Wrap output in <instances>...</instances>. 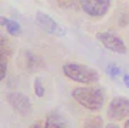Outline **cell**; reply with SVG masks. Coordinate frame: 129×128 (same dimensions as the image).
I'll list each match as a JSON object with an SVG mask.
<instances>
[{
	"mask_svg": "<svg viewBox=\"0 0 129 128\" xmlns=\"http://www.w3.org/2000/svg\"><path fill=\"white\" fill-rule=\"evenodd\" d=\"M71 97L80 105L89 111H99L105 104V93L95 87H77L71 91Z\"/></svg>",
	"mask_w": 129,
	"mask_h": 128,
	"instance_id": "obj_1",
	"label": "cell"
},
{
	"mask_svg": "<svg viewBox=\"0 0 129 128\" xmlns=\"http://www.w3.org/2000/svg\"><path fill=\"white\" fill-rule=\"evenodd\" d=\"M62 73L67 78L80 84H94L99 80L96 70L80 63H65L62 66Z\"/></svg>",
	"mask_w": 129,
	"mask_h": 128,
	"instance_id": "obj_2",
	"label": "cell"
},
{
	"mask_svg": "<svg viewBox=\"0 0 129 128\" xmlns=\"http://www.w3.org/2000/svg\"><path fill=\"white\" fill-rule=\"evenodd\" d=\"M96 38H98V41H101V44L104 47H106L108 50L114 51V53H118V54L128 53V47L123 43V40L119 36L111 33V31H101V33L96 34Z\"/></svg>",
	"mask_w": 129,
	"mask_h": 128,
	"instance_id": "obj_3",
	"label": "cell"
},
{
	"mask_svg": "<svg viewBox=\"0 0 129 128\" xmlns=\"http://www.w3.org/2000/svg\"><path fill=\"white\" fill-rule=\"evenodd\" d=\"M6 100L7 102L12 105V108L14 110L17 114H20L21 117H27L31 114V110H33V105H31L30 98L27 95L21 94V93H7L6 94Z\"/></svg>",
	"mask_w": 129,
	"mask_h": 128,
	"instance_id": "obj_4",
	"label": "cell"
},
{
	"mask_svg": "<svg viewBox=\"0 0 129 128\" xmlns=\"http://www.w3.org/2000/svg\"><path fill=\"white\" fill-rule=\"evenodd\" d=\"M108 117L114 121H121L129 117V100L126 97H115L108 105Z\"/></svg>",
	"mask_w": 129,
	"mask_h": 128,
	"instance_id": "obj_5",
	"label": "cell"
},
{
	"mask_svg": "<svg viewBox=\"0 0 129 128\" xmlns=\"http://www.w3.org/2000/svg\"><path fill=\"white\" fill-rule=\"evenodd\" d=\"M80 6L88 16L102 17L111 7V0H80Z\"/></svg>",
	"mask_w": 129,
	"mask_h": 128,
	"instance_id": "obj_6",
	"label": "cell"
},
{
	"mask_svg": "<svg viewBox=\"0 0 129 128\" xmlns=\"http://www.w3.org/2000/svg\"><path fill=\"white\" fill-rule=\"evenodd\" d=\"M36 22H37L38 26L41 27V30H44L47 34H51V36H55V37L64 36V29L53 17H50L48 14L43 13V11L36 13Z\"/></svg>",
	"mask_w": 129,
	"mask_h": 128,
	"instance_id": "obj_7",
	"label": "cell"
},
{
	"mask_svg": "<svg viewBox=\"0 0 129 128\" xmlns=\"http://www.w3.org/2000/svg\"><path fill=\"white\" fill-rule=\"evenodd\" d=\"M44 128H67V124L62 121V118H61V115L58 113L51 111V113L47 114Z\"/></svg>",
	"mask_w": 129,
	"mask_h": 128,
	"instance_id": "obj_8",
	"label": "cell"
},
{
	"mask_svg": "<svg viewBox=\"0 0 129 128\" xmlns=\"http://www.w3.org/2000/svg\"><path fill=\"white\" fill-rule=\"evenodd\" d=\"M0 22H2V26L6 27V30L12 34V36H16V37H17V36L21 34V26H20L16 20L7 19V17H2Z\"/></svg>",
	"mask_w": 129,
	"mask_h": 128,
	"instance_id": "obj_9",
	"label": "cell"
},
{
	"mask_svg": "<svg viewBox=\"0 0 129 128\" xmlns=\"http://www.w3.org/2000/svg\"><path fill=\"white\" fill-rule=\"evenodd\" d=\"M24 57V64L28 71H34L36 68H38V58L30 53V51H23Z\"/></svg>",
	"mask_w": 129,
	"mask_h": 128,
	"instance_id": "obj_10",
	"label": "cell"
},
{
	"mask_svg": "<svg viewBox=\"0 0 129 128\" xmlns=\"http://www.w3.org/2000/svg\"><path fill=\"white\" fill-rule=\"evenodd\" d=\"M104 127V121L101 117H89L87 118L85 124H84V128H102Z\"/></svg>",
	"mask_w": 129,
	"mask_h": 128,
	"instance_id": "obj_11",
	"label": "cell"
},
{
	"mask_svg": "<svg viewBox=\"0 0 129 128\" xmlns=\"http://www.w3.org/2000/svg\"><path fill=\"white\" fill-rule=\"evenodd\" d=\"M106 74L109 75L111 78H116V77H119L121 75V68H119V66L115 63H109L108 66H106Z\"/></svg>",
	"mask_w": 129,
	"mask_h": 128,
	"instance_id": "obj_12",
	"label": "cell"
},
{
	"mask_svg": "<svg viewBox=\"0 0 129 128\" xmlns=\"http://www.w3.org/2000/svg\"><path fill=\"white\" fill-rule=\"evenodd\" d=\"M34 94L37 95L38 98L44 97V94H46V88H44V86H43L41 78H38V77L34 80Z\"/></svg>",
	"mask_w": 129,
	"mask_h": 128,
	"instance_id": "obj_13",
	"label": "cell"
},
{
	"mask_svg": "<svg viewBox=\"0 0 129 128\" xmlns=\"http://www.w3.org/2000/svg\"><path fill=\"white\" fill-rule=\"evenodd\" d=\"M6 73H7V54L2 53V57H0V80L2 81L6 77Z\"/></svg>",
	"mask_w": 129,
	"mask_h": 128,
	"instance_id": "obj_14",
	"label": "cell"
},
{
	"mask_svg": "<svg viewBox=\"0 0 129 128\" xmlns=\"http://www.w3.org/2000/svg\"><path fill=\"white\" fill-rule=\"evenodd\" d=\"M122 81H123L125 87H128V88H129V74H123V77H122Z\"/></svg>",
	"mask_w": 129,
	"mask_h": 128,
	"instance_id": "obj_15",
	"label": "cell"
},
{
	"mask_svg": "<svg viewBox=\"0 0 129 128\" xmlns=\"http://www.w3.org/2000/svg\"><path fill=\"white\" fill-rule=\"evenodd\" d=\"M31 128H44V124H41V122H36V124L31 125Z\"/></svg>",
	"mask_w": 129,
	"mask_h": 128,
	"instance_id": "obj_16",
	"label": "cell"
},
{
	"mask_svg": "<svg viewBox=\"0 0 129 128\" xmlns=\"http://www.w3.org/2000/svg\"><path fill=\"white\" fill-rule=\"evenodd\" d=\"M106 128H119L118 124H106Z\"/></svg>",
	"mask_w": 129,
	"mask_h": 128,
	"instance_id": "obj_17",
	"label": "cell"
},
{
	"mask_svg": "<svg viewBox=\"0 0 129 128\" xmlns=\"http://www.w3.org/2000/svg\"><path fill=\"white\" fill-rule=\"evenodd\" d=\"M123 128H129V118L125 121V124H123Z\"/></svg>",
	"mask_w": 129,
	"mask_h": 128,
	"instance_id": "obj_18",
	"label": "cell"
}]
</instances>
